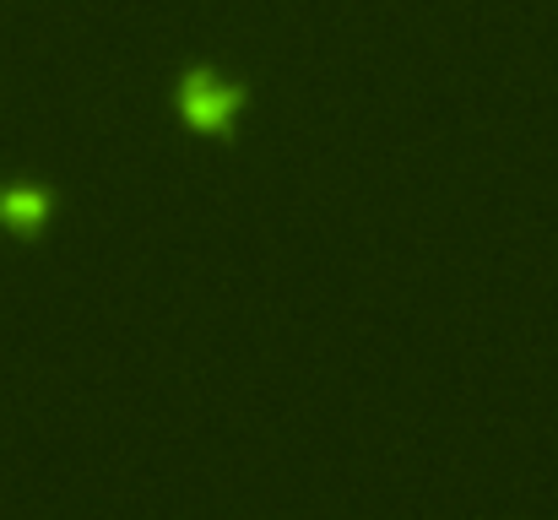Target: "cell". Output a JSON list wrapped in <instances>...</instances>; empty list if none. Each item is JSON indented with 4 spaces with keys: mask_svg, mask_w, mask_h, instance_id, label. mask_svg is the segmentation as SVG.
I'll return each instance as SVG.
<instances>
[{
    "mask_svg": "<svg viewBox=\"0 0 558 520\" xmlns=\"http://www.w3.org/2000/svg\"><path fill=\"white\" fill-rule=\"evenodd\" d=\"M49 217V195L33 184H0V228L11 233H33Z\"/></svg>",
    "mask_w": 558,
    "mask_h": 520,
    "instance_id": "cell-1",
    "label": "cell"
},
{
    "mask_svg": "<svg viewBox=\"0 0 558 520\" xmlns=\"http://www.w3.org/2000/svg\"><path fill=\"white\" fill-rule=\"evenodd\" d=\"M228 109H233V93H228V87H217V82H206V76H195V82L185 87L190 125H201V131H217V125L228 120Z\"/></svg>",
    "mask_w": 558,
    "mask_h": 520,
    "instance_id": "cell-2",
    "label": "cell"
}]
</instances>
